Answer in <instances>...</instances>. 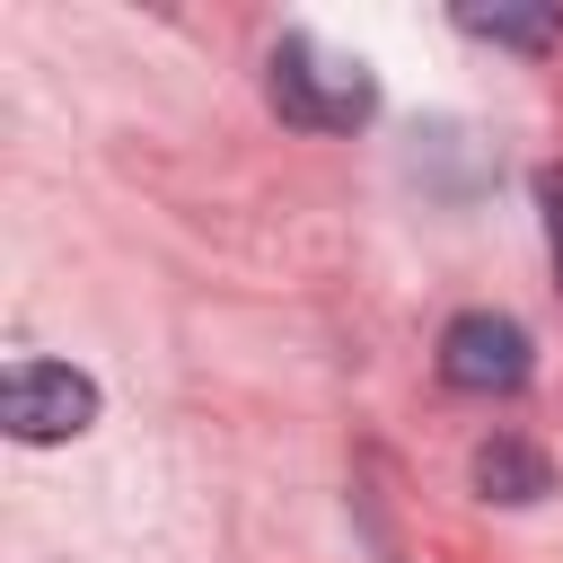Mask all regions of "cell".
Segmentation results:
<instances>
[{
	"instance_id": "1",
	"label": "cell",
	"mask_w": 563,
	"mask_h": 563,
	"mask_svg": "<svg viewBox=\"0 0 563 563\" xmlns=\"http://www.w3.org/2000/svg\"><path fill=\"white\" fill-rule=\"evenodd\" d=\"M264 97H273V114L299 123V132H352V123L378 114V79H369V62L317 44L308 26H290V35L264 53Z\"/></svg>"
},
{
	"instance_id": "2",
	"label": "cell",
	"mask_w": 563,
	"mask_h": 563,
	"mask_svg": "<svg viewBox=\"0 0 563 563\" xmlns=\"http://www.w3.org/2000/svg\"><path fill=\"white\" fill-rule=\"evenodd\" d=\"M0 422H9V440H26V449H44V440H79L88 422H97V378L88 369H70V361H9V378H0Z\"/></svg>"
},
{
	"instance_id": "3",
	"label": "cell",
	"mask_w": 563,
	"mask_h": 563,
	"mask_svg": "<svg viewBox=\"0 0 563 563\" xmlns=\"http://www.w3.org/2000/svg\"><path fill=\"white\" fill-rule=\"evenodd\" d=\"M528 369H537V352H528V325H519V317L466 308V317L440 325V378H449L457 396H519Z\"/></svg>"
},
{
	"instance_id": "4",
	"label": "cell",
	"mask_w": 563,
	"mask_h": 563,
	"mask_svg": "<svg viewBox=\"0 0 563 563\" xmlns=\"http://www.w3.org/2000/svg\"><path fill=\"white\" fill-rule=\"evenodd\" d=\"M475 493L484 501H501V510H528V501H545L554 493V466H545V449H528V440H510V431H493L484 449H475Z\"/></svg>"
},
{
	"instance_id": "5",
	"label": "cell",
	"mask_w": 563,
	"mask_h": 563,
	"mask_svg": "<svg viewBox=\"0 0 563 563\" xmlns=\"http://www.w3.org/2000/svg\"><path fill=\"white\" fill-rule=\"evenodd\" d=\"M457 35L510 44V53H554L563 44V9H457Z\"/></svg>"
},
{
	"instance_id": "6",
	"label": "cell",
	"mask_w": 563,
	"mask_h": 563,
	"mask_svg": "<svg viewBox=\"0 0 563 563\" xmlns=\"http://www.w3.org/2000/svg\"><path fill=\"white\" fill-rule=\"evenodd\" d=\"M537 220H545V264L563 282V167H537Z\"/></svg>"
}]
</instances>
